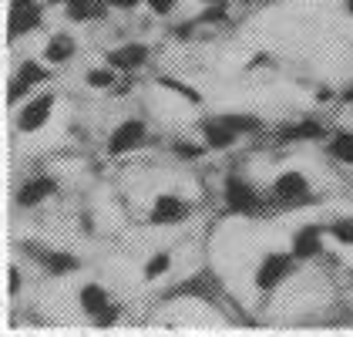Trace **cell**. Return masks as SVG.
<instances>
[{"label":"cell","mask_w":353,"mask_h":337,"mask_svg":"<svg viewBox=\"0 0 353 337\" xmlns=\"http://www.w3.org/2000/svg\"><path fill=\"white\" fill-rule=\"evenodd\" d=\"M296 263L299 260L293 253H270V256L259 263V270H256V287H259L263 293L276 290L290 273H296Z\"/></svg>","instance_id":"cell-1"},{"label":"cell","mask_w":353,"mask_h":337,"mask_svg":"<svg viewBox=\"0 0 353 337\" xmlns=\"http://www.w3.org/2000/svg\"><path fill=\"white\" fill-rule=\"evenodd\" d=\"M225 206H229V213H236V216H252V213H259V206H263V199L259 193L243 182L239 175H229L225 179Z\"/></svg>","instance_id":"cell-2"},{"label":"cell","mask_w":353,"mask_h":337,"mask_svg":"<svg viewBox=\"0 0 353 337\" xmlns=\"http://www.w3.org/2000/svg\"><path fill=\"white\" fill-rule=\"evenodd\" d=\"M272 199L283 206H306L310 202V182L303 172H283L272 182Z\"/></svg>","instance_id":"cell-3"},{"label":"cell","mask_w":353,"mask_h":337,"mask_svg":"<svg viewBox=\"0 0 353 337\" xmlns=\"http://www.w3.org/2000/svg\"><path fill=\"white\" fill-rule=\"evenodd\" d=\"M148 135V128H145V122L141 118H128V122H121L114 132L108 135V155H128V152H135L138 145L145 142Z\"/></svg>","instance_id":"cell-4"},{"label":"cell","mask_w":353,"mask_h":337,"mask_svg":"<svg viewBox=\"0 0 353 337\" xmlns=\"http://www.w3.org/2000/svg\"><path fill=\"white\" fill-rule=\"evenodd\" d=\"M192 213V202H185L182 196H159L155 202H152V223L155 226H168V223H182L185 216Z\"/></svg>","instance_id":"cell-5"},{"label":"cell","mask_w":353,"mask_h":337,"mask_svg":"<svg viewBox=\"0 0 353 337\" xmlns=\"http://www.w3.org/2000/svg\"><path fill=\"white\" fill-rule=\"evenodd\" d=\"M51 112H54V95H37L24 105V112L17 115V128L21 132H37V128H44Z\"/></svg>","instance_id":"cell-6"},{"label":"cell","mask_w":353,"mask_h":337,"mask_svg":"<svg viewBox=\"0 0 353 337\" xmlns=\"http://www.w3.org/2000/svg\"><path fill=\"white\" fill-rule=\"evenodd\" d=\"M48 75H51V71H48L44 64H37V61H24V64H21V75L10 81V95H7V102H10V105H17L34 84L48 81Z\"/></svg>","instance_id":"cell-7"},{"label":"cell","mask_w":353,"mask_h":337,"mask_svg":"<svg viewBox=\"0 0 353 337\" xmlns=\"http://www.w3.org/2000/svg\"><path fill=\"white\" fill-rule=\"evenodd\" d=\"M320 250H323V226H316V223L299 226L290 253H293L296 260H313V256H320Z\"/></svg>","instance_id":"cell-8"},{"label":"cell","mask_w":353,"mask_h":337,"mask_svg":"<svg viewBox=\"0 0 353 337\" xmlns=\"http://www.w3.org/2000/svg\"><path fill=\"white\" fill-rule=\"evenodd\" d=\"M148 61V48L145 44H125V48H114V51H108V64L114 68V71H138L141 64Z\"/></svg>","instance_id":"cell-9"},{"label":"cell","mask_w":353,"mask_h":337,"mask_svg":"<svg viewBox=\"0 0 353 337\" xmlns=\"http://www.w3.org/2000/svg\"><path fill=\"white\" fill-rule=\"evenodd\" d=\"M30 253H34V260L48 270V273H54V277H61V273H74L78 270V260L71 256V253H61V250H37V247H30Z\"/></svg>","instance_id":"cell-10"},{"label":"cell","mask_w":353,"mask_h":337,"mask_svg":"<svg viewBox=\"0 0 353 337\" xmlns=\"http://www.w3.org/2000/svg\"><path fill=\"white\" fill-rule=\"evenodd\" d=\"M111 307H114V304L108 300V290H105L101 283H84L81 287V310L88 317L98 320V317H105Z\"/></svg>","instance_id":"cell-11"},{"label":"cell","mask_w":353,"mask_h":337,"mask_svg":"<svg viewBox=\"0 0 353 337\" xmlns=\"http://www.w3.org/2000/svg\"><path fill=\"white\" fill-rule=\"evenodd\" d=\"M54 193H57V182H54V179H51V175H37V179H30L28 186L17 193V202L30 209V206H41L44 199L54 196Z\"/></svg>","instance_id":"cell-12"},{"label":"cell","mask_w":353,"mask_h":337,"mask_svg":"<svg viewBox=\"0 0 353 337\" xmlns=\"http://www.w3.org/2000/svg\"><path fill=\"white\" fill-rule=\"evenodd\" d=\"M37 28H41V7H37V3L10 10V24H7V34H10V37L30 34V30H37Z\"/></svg>","instance_id":"cell-13"},{"label":"cell","mask_w":353,"mask_h":337,"mask_svg":"<svg viewBox=\"0 0 353 337\" xmlns=\"http://www.w3.org/2000/svg\"><path fill=\"white\" fill-rule=\"evenodd\" d=\"M202 139H205L209 148L222 152V148H229V145L236 142V132H232L222 118H205V122H202Z\"/></svg>","instance_id":"cell-14"},{"label":"cell","mask_w":353,"mask_h":337,"mask_svg":"<svg viewBox=\"0 0 353 337\" xmlns=\"http://www.w3.org/2000/svg\"><path fill=\"white\" fill-rule=\"evenodd\" d=\"M279 139H283V142H313V139H323V122H313V118H306V122H296V125H286V128L279 132Z\"/></svg>","instance_id":"cell-15"},{"label":"cell","mask_w":353,"mask_h":337,"mask_svg":"<svg viewBox=\"0 0 353 337\" xmlns=\"http://www.w3.org/2000/svg\"><path fill=\"white\" fill-rule=\"evenodd\" d=\"M71 57H74V37L71 34H54L48 41V48H44V61L48 64H64Z\"/></svg>","instance_id":"cell-16"},{"label":"cell","mask_w":353,"mask_h":337,"mask_svg":"<svg viewBox=\"0 0 353 337\" xmlns=\"http://www.w3.org/2000/svg\"><path fill=\"white\" fill-rule=\"evenodd\" d=\"M219 118H222L236 135H249V132H259V128H263V122L249 112H229V115H219Z\"/></svg>","instance_id":"cell-17"},{"label":"cell","mask_w":353,"mask_h":337,"mask_svg":"<svg viewBox=\"0 0 353 337\" xmlns=\"http://www.w3.org/2000/svg\"><path fill=\"white\" fill-rule=\"evenodd\" d=\"M330 155H333L336 162L353 166V132H340V135H333V139H330Z\"/></svg>","instance_id":"cell-18"},{"label":"cell","mask_w":353,"mask_h":337,"mask_svg":"<svg viewBox=\"0 0 353 337\" xmlns=\"http://www.w3.org/2000/svg\"><path fill=\"white\" fill-rule=\"evenodd\" d=\"M168 267H172V253L168 250L155 253V256L145 263V280H159L162 273H168Z\"/></svg>","instance_id":"cell-19"},{"label":"cell","mask_w":353,"mask_h":337,"mask_svg":"<svg viewBox=\"0 0 353 337\" xmlns=\"http://www.w3.org/2000/svg\"><path fill=\"white\" fill-rule=\"evenodd\" d=\"M84 81H88V88H101V91H108V88H114V68H91L88 75H84Z\"/></svg>","instance_id":"cell-20"},{"label":"cell","mask_w":353,"mask_h":337,"mask_svg":"<svg viewBox=\"0 0 353 337\" xmlns=\"http://www.w3.org/2000/svg\"><path fill=\"white\" fill-rule=\"evenodd\" d=\"M159 84H162V88H172V91H179L182 98H189L192 105H199V102H202V95H199L192 84H182V81H175V78H159Z\"/></svg>","instance_id":"cell-21"},{"label":"cell","mask_w":353,"mask_h":337,"mask_svg":"<svg viewBox=\"0 0 353 337\" xmlns=\"http://www.w3.org/2000/svg\"><path fill=\"white\" fill-rule=\"evenodd\" d=\"M330 236H336L340 243H353V220H336V223L326 226Z\"/></svg>","instance_id":"cell-22"},{"label":"cell","mask_w":353,"mask_h":337,"mask_svg":"<svg viewBox=\"0 0 353 337\" xmlns=\"http://www.w3.org/2000/svg\"><path fill=\"white\" fill-rule=\"evenodd\" d=\"M212 21H225V0H222V3H209V7L199 14L195 24H212Z\"/></svg>","instance_id":"cell-23"},{"label":"cell","mask_w":353,"mask_h":337,"mask_svg":"<svg viewBox=\"0 0 353 337\" xmlns=\"http://www.w3.org/2000/svg\"><path fill=\"white\" fill-rule=\"evenodd\" d=\"M205 148H209V145H192V142H175V155H179V159H199V155H205Z\"/></svg>","instance_id":"cell-24"},{"label":"cell","mask_w":353,"mask_h":337,"mask_svg":"<svg viewBox=\"0 0 353 337\" xmlns=\"http://www.w3.org/2000/svg\"><path fill=\"white\" fill-rule=\"evenodd\" d=\"M148 3V10L152 14H159V17H165V14H172L175 10V0H145Z\"/></svg>","instance_id":"cell-25"},{"label":"cell","mask_w":353,"mask_h":337,"mask_svg":"<svg viewBox=\"0 0 353 337\" xmlns=\"http://www.w3.org/2000/svg\"><path fill=\"white\" fill-rule=\"evenodd\" d=\"M138 3H145V0H111L114 10H135Z\"/></svg>","instance_id":"cell-26"},{"label":"cell","mask_w":353,"mask_h":337,"mask_svg":"<svg viewBox=\"0 0 353 337\" xmlns=\"http://www.w3.org/2000/svg\"><path fill=\"white\" fill-rule=\"evenodd\" d=\"M17 290H21V273L10 267V293H17Z\"/></svg>","instance_id":"cell-27"},{"label":"cell","mask_w":353,"mask_h":337,"mask_svg":"<svg viewBox=\"0 0 353 337\" xmlns=\"http://www.w3.org/2000/svg\"><path fill=\"white\" fill-rule=\"evenodd\" d=\"M30 3H37V0H10V10H17V7H30Z\"/></svg>","instance_id":"cell-28"},{"label":"cell","mask_w":353,"mask_h":337,"mask_svg":"<svg viewBox=\"0 0 353 337\" xmlns=\"http://www.w3.org/2000/svg\"><path fill=\"white\" fill-rule=\"evenodd\" d=\"M316 98H320V102H330V98H333V91H330V88H320V91H316Z\"/></svg>","instance_id":"cell-29"},{"label":"cell","mask_w":353,"mask_h":337,"mask_svg":"<svg viewBox=\"0 0 353 337\" xmlns=\"http://www.w3.org/2000/svg\"><path fill=\"white\" fill-rule=\"evenodd\" d=\"M343 102H350V105H353V84H347V91H343Z\"/></svg>","instance_id":"cell-30"},{"label":"cell","mask_w":353,"mask_h":337,"mask_svg":"<svg viewBox=\"0 0 353 337\" xmlns=\"http://www.w3.org/2000/svg\"><path fill=\"white\" fill-rule=\"evenodd\" d=\"M51 3H81V0H51Z\"/></svg>","instance_id":"cell-31"},{"label":"cell","mask_w":353,"mask_h":337,"mask_svg":"<svg viewBox=\"0 0 353 337\" xmlns=\"http://www.w3.org/2000/svg\"><path fill=\"white\" fill-rule=\"evenodd\" d=\"M347 10H350V14H353V0H347Z\"/></svg>","instance_id":"cell-32"},{"label":"cell","mask_w":353,"mask_h":337,"mask_svg":"<svg viewBox=\"0 0 353 337\" xmlns=\"http://www.w3.org/2000/svg\"><path fill=\"white\" fill-rule=\"evenodd\" d=\"M205 3H222V0H205Z\"/></svg>","instance_id":"cell-33"}]
</instances>
